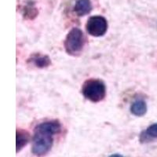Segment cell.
I'll return each instance as SVG.
<instances>
[{
	"instance_id": "obj_6",
	"label": "cell",
	"mask_w": 157,
	"mask_h": 157,
	"mask_svg": "<svg viewBox=\"0 0 157 157\" xmlns=\"http://www.w3.org/2000/svg\"><path fill=\"white\" fill-rule=\"evenodd\" d=\"M30 140V135L26 130L17 129L16 132V152L17 153L26 146Z\"/></svg>"
},
{
	"instance_id": "obj_4",
	"label": "cell",
	"mask_w": 157,
	"mask_h": 157,
	"mask_svg": "<svg viewBox=\"0 0 157 157\" xmlns=\"http://www.w3.org/2000/svg\"><path fill=\"white\" fill-rule=\"evenodd\" d=\"M88 34L94 37H101L105 34L108 30V21L100 15L90 17L86 25Z\"/></svg>"
},
{
	"instance_id": "obj_1",
	"label": "cell",
	"mask_w": 157,
	"mask_h": 157,
	"mask_svg": "<svg viewBox=\"0 0 157 157\" xmlns=\"http://www.w3.org/2000/svg\"><path fill=\"white\" fill-rule=\"evenodd\" d=\"M61 130V124L58 120H50L38 124L32 139V153L37 156L47 155L53 146L54 137Z\"/></svg>"
},
{
	"instance_id": "obj_5",
	"label": "cell",
	"mask_w": 157,
	"mask_h": 157,
	"mask_svg": "<svg viewBox=\"0 0 157 157\" xmlns=\"http://www.w3.org/2000/svg\"><path fill=\"white\" fill-rule=\"evenodd\" d=\"M92 8L90 0H77L74 6V12L78 17H83L90 13Z\"/></svg>"
},
{
	"instance_id": "obj_9",
	"label": "cell",
	"mask_w": 157,
	"mask_h": 157,
	"mask_svg": "<svg viewBox=\"0 0 157 157\" xmlns=\"http://www.w3.org/2000/svg\"><path fill=\"white\" fill-rule=\"evenodd\" d=\"M30 61L35 64V66L40 68H47V67L50 66L51 64L50 58L47 55L36 54V55L32 56Z\"/></svg>"
},
{
	"instance_id": "obj_7",
	"label": "cell",
	"mask_w": 157,
	"mask_h": 157,
	"mask_svg": "<svg viewBox=\"0 0 157 157\" xmlns=\"http://www.w3.org/2000/svg\"><path fill=\"white\" fill-rule=\"evenodd\" d=\"M140 141L141 143H146L157 139V123H154L142 131L140 134Z\"/></svg>"
},
{
	"instance_id": "obj_10",
	"label": "cell",
	"mask_w": 157,
	"mask_h": 157,
	"mask_svg": "<svg viewBox=\"0 0 157 157\" xmlns=\"http://www.w3.org/2000/svg\"><path fill=\"white\" fill-rule=\"evenodd\" d=\"M109 157H123V156L122 155H120V154L116 153V154H113V155H111Z\"/></svg>"
},
{
	"instance_id": "obj_3",
	"label": "cell",
	"mask_w": 157,
	"mask_h": 157,
	"mask_svg": "<svg viewBox=\"0 0 157 157\" xmlns=\"http://www.w3.org/2000/svg\"><path fill=\"white\" fill-rule=\"evenodd\" d=\"M86 43V39L83 32L78 28H73L67 35L64 39V47L68 54L78 56L82 51Z\"/></svg>"
},
{
	"instance_id": "obj_2",
	"label": "cell",
	"mask_w": 157,
	"mask_h": 157,
	"mask_svg": "<svg viewBox=\"0 0 157 157\" xmlns=\"http://www.w3.org/2000/svg\"><path fill=\"white\" fill-rule=\"evenodd\" d=\"M81 91L86 99L94 103H98L105 98L106 86L101 79L90 78L83 82Z\"/></svg>"
},
{
	"instance_id": "obj_8",
	"label": "cell",
	"mask_w": 157,
	"mask_h": 157,
	"mask_svg": "<svg viewBox=\"0 0 157 157\" xmlns=\"http://www.w3.org/2000/svg\"><path fill=\"white\" fill-rule=\"evenodd\" d=\"M147 104L145 101L137 100L130 106V113L135 116H143L147 113Z\"/></svg>"
}]
</instances>
